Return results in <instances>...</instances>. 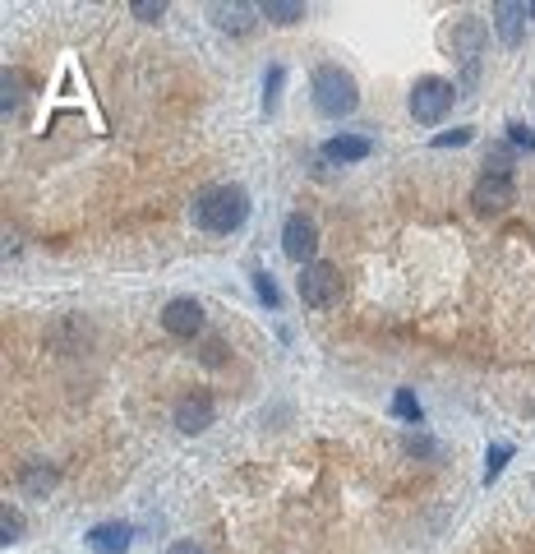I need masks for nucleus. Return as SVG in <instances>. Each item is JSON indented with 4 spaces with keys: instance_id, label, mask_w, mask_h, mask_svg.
I'll use <instances>...</instances> for the list:
<instances>
[{
    "instance_id": "obj_1",
    "label": "nucleus",
    "mask_w": 535,
    "mask_h": 554,
    "mask_svg": "<svg viewBox=\"0 0 535 554\" xmlns=\"http://www.w3.org/2000/svg\"><path fill=\"white\" fill-rule=\"evenodd\" d=\"M250 217V194L245 185H208V190L194 194V222L213 236H231V231L245 227Z\"/></svg>"
},
{
    "instance_id": "obj_2",
    "label": "nucleus",
    "mask_w": 535,
    "mask_h": 554,
    "mask_svg": "<svg viewBox=\"0 0 535 554\" xmlns=\"http://www.w3.org/2000/svg\"><path fill=\"white\" fill-rule=\"evenodd\" d=\"M310 97L314 111L328 116V121H342V116H351L360 107V88L351 79V70H342V65H319L310 74Z\"/></svg>"
},
{
    "instance_id": "obj_3",
    "label": "nucleus",
    "mask_w": 535,
    "mask_h": 554,
    "mask_svg": "<svg viewBox=\"0 0 535 554\" xmlns=\"http://www.w3.org/2000/svg\"><path fill=\"white\" fill-rule=\"evenodd\" d=\"M457 97H462V88L452 84V79L425 74V79H416V88H411V116H416L420 125H439L443 116L452 111Z\"/></svg>"
},
{
    "instance_id": "obj_4",
    "label": "nucleus",
    "mask_w": 535,
    "mask_h": 554,
    "mask_svg": "<svg viewBox=\"0 0 535 554\" xmlns=\"http://www.w3.org/2000/svg\"><path fill=\"white\" fill-rule=\"evenodd\" d=\"M296 291L310 310H328V305L342 301V273H337V264H328V259H314V264L300 268Z\"/></svg>"
},
{
    "instance_id": "obj_5",
    "label": "nucleus",
    "mask_w": 535,
    "mask_h": 554,
    "mask_svg": "<svg viewBox=\"0 0 535 554\" xmlns=\"http://www.w3.org/2000/svg\"><path fill=\"white\" fill-rule=\"evenodd\" d=\"M282 254L291 264H314V254H319V222L310 213H291L282 222Z\"/></svg>"
},
{
    "instance_id": "obj_6",
    "label": "nucleus",
    "mask_w": 535,
    "mask_h": 554,
    "mask_svg": "<svg viewBox=\"0 0 535 554\" xmlns=\"http://www.w3.org/2000/svg\"><path fill=\"white\" fill-rule=\"evenodd\" d=\"M471 204H476V213L499 217L517 204V185H512V176H489L485 171V176L471 185Z\"/></svg>"
},
{
    "instance_id": "obj_7",
    "label": "nucleus",
    "mask_w": 535,
    "mask_h": 554,
    "mask_svg": "<svg viewBox=\"0 0 535 554\" xmlns=\"http://www.w3.org/2000/svg\"><path fill=\"white\" fill-rule=\"evenodd\" d=\"M485 42H489V24H485V19H476V14H457V19H452V28H448L452 56H462L466 65H476V56L485 51Z\"/></svg>"
},
{
    "instance_id": "obj_8",
    "label": "nucleus",
    "mask_w": 535,
    "mask_h": 554,
    "mask_svg": "<svg viewBox=\"0 0 535 554\" xmlns=\"http://www.w3.org/2000/svg\"><path fill=\"white\" fill-rule=\"evenodd\" d=\"M213 416H217V402H213V393H203V388L185 393V398L176 402V411H171V421H176L180 434H203L213 425Z\"/></svg>"
},
{
    "instance_id": "obj_9",
    "label": "nucleus",
    "mask_w": 535,
    "mask_h": 554,
    "mask_svg": "<svg viewBox=\"0 0 535 554\" xmlns=\"http://www.w3.org/2000/svg\"><path fill=\"white\" fill-rule=\"evenodd\" d=\"M162 328H167L171 338H199L203 333V305L194 301V296H176V301H167V310H162Z\"/></svg>"
},
{
    "instance_id": "obj_10",
    "label": "nucleus",
    "mask_w": 535,
    "mask_h": 554,
    "mask_svg": "<svg viewBox=\"0 0 535 554\" xmlns=\"http://www.w3.org/2000/svg\"><path fill=\"white\" fill-rule=\"evenodd\" d=\"M526 5H517V0H499L494 10H489V24H494V33H499L503 47H522L526 37Z\"/></svg>"
},
{
    "instance_id": "obj_11",
    "label": "nucleus",
    "mask_w": 535,
    "mask_h": 554,
    "mask_svg": "<svg viewBox=\"0 0 535 554\" xmlns=\"http://www.w3.org/2000/svg\"><path fill=\"white\" fill-rule=\"evenodd\" d=\"M208 19H213L222 33L245 37L259 24V5H245V0H231V5H208Z\"/></svg>"
},
{
    "instance_id": "obj_12",
    "label": "nucleus",
    "mask_w": 535,
    "mask_h": 554,
    "mask_svg": "<svg viewBox=\"0 0 535 554\" xmlns=\"http://www.w3.org/2000/svg\"><path fill=\"white\" fill-rule=\"evenodd\" d=\"M319 153H323V162H333V167H351V162H365V157L374 153V144H369L365 134H333Z\"/></svg>"
},
{
    "instance_id": "obj_13",
    "label": "nucleus",
    "mask_w": 535,
    "mask_h": 554,
    "mask_svg": "<svg viewBox=\"0 0 535 554\" xmlns=\"http://www.w3.org/2000/svg\"><path fill=\"white\" fill-rule=\"evenodd\" d=\"M134 545V527L130 522H97L88 531V550L93 554H125Z\"/></svg>"
},
{
    "instance_id": "obj_14",
    "label": "nucleus",
    "mask_w": 535,
    "mask_h": 554,
    "mask_svg": "<svg viewBox=\"0 0 535 554\" xmlns=\"http://www.w3.org/2000/svg\"><path fill=\"white\" fill-rule=\"evenodd\" d=\"M56 485H60L56 462H24V471H19V490H24L28 499H47Z\"/></svg>"
},
{
    "instance_id": "obj_15",
    "label": "nucleus",
    "mask_w": 535,
    "mask_h": 554,
    "mask_svg": "<svg viewBox=\"0 0 535 554\" xmlns=\"http://www.w3.org/2000/svg\"><path fill=\"white\" fill-rule=\"evenodd\" d=\"M402 453H406V458H416V462H439L443 458V444H439V439H429L425 430H411L402 439Z\"/></svg>"
},
{
    "instance_id": "obj_16",
    "label": "nucleus",
    "mask_w": 535,
    "mask_h": 554,
    "mask_svg": "<svg viewBox=\"0 0 535 554\" xmlns=\"http://www.w3.org/2000/svg\"><path fill=\"white\" fill-rule=\"evenodd\" d=\"M259 14L268 24H296V19H305V5L300 0H263Z\"/></svg>"
},
{
    "instance_id": "obj_17",
    "label": "nucleus",
    "mask_w": 535,
    "mask_h": 554,
    "mask_svg": "<svg viewBox=\"0 0 535 554\" xmlns=\"http://www.w3.org/2000/svg\"><path fill=\"white\" fill-rule=\"evenodd\" d=\"M393 411L402 416L406 425H416V430L425 425V407L416 402V393H411V388H397V393H393Z\"/></svg>"
},
{
    "instance_id": "obj_18",
    "label": "nucleus",
    "mask_w": 535,
    "mask_h": 554,
    "mask_svg": "<svg viewBox=\"0 0 535 554\" xmlns=\"http://www.w3.org/2000/svg\"><path fill=\"white\" fill-rule=\"evenodd\" d=\"M282 84H286V70L282 65H268V74H263V111L273 116L277 102H282Z\"/></svg>"
},
{
    "instance_id": "obj_19",
    "label": "nucleus",
    "mask_w": 535,
    "mask_h": 554,
    "mask_svg": "<svg viewBox=\"0 0 535 554\" xmlns=\"http://www.w3.org/2000/svg\"><path fill=\"white\" fill-rule=\"evenodd\" d=\"M24 541V513L19 508H0V545H19Z\"/></svg>"
},
{
    "instance_id": "obj_20",
    "label": "nucleus",
    "mask_w": 535,
    "mask_h": 554,
    "mask_svg": "<svg viewBox=\"0 0 535 554\" xmlns=\"http://www.w3.org/2000/svg\"><path fill=\"white\" fill-rule=\"evenodd\" d=\"M0 88H5V97H0V111L10 116V111L24 102V74H19V70H5V74H0Z\"/></svg>"
},
{
    "instance_id": "obj_21",
    "label": "nucleus",
    "mask_w": 535,
    "mask_h": 554,
    "mask_svg": "<svg viewBox=\"0 0 535 554\" xmlns=\"http://www.w3.org/2000/svg\"><path fill=\"white\" fill-rule=\"evenodd\" d=\"M508 458H512V444H489V453H485V485L499 481L503 467H508Z\"/></svg>"
},
{
    "instance_id": "obj_22",
    "label": "nucleus",
    "mask_w": 535,
    "mask_h": 554,
    "mask_svg": "<svg viewBox=\"0 0 535 554\" xmlns=\"http://www.w3.org/2000/svg\"><path fill=\"white\" fill-rule=\"evenodd\" d=\"M485 171L489 176H512V144H494L485 153Z\"/></svg>"
},
{
    "instance_id": "obj_23",
    "label": "nucleus",
    "mask_w": 535,
    "mask_h": 554,
    "mask_svg": "<svg viewBox=\"0 0 535 554\" xmlns=\"http://www.w3.org/2000/svg\"><path fill=\"white\" fill-rule=\"evenodd\" d=\"M254 291H259V301L268 305V310H277V305H282V291H277L273 273H263V268H254Z\"/></svg>"
},
{
    "instance_id": "obj_24",
    "label": "nucleus",
    "mask_w": 535,
    "mask_h": 554,
    "mask_svg": "<svg viewBox=\"0 0 535 554\" xmlns=\"http://www.w3.org/2000/svg\"><path fill=\"white\" fill-rule=\"evenodd\" d=\"M130 14H134V19H143V24H157V19L167 14V0H134Z\"/></svg>"
},
{
    "instance_id": "obj_25",
    "label": "nucleus",
    "mask_w": 535,
    "mask_h": 554,
    "mask_svg": "<svg viewBox=\"0 0 535 554\" xmlns=\"http://www.w3.org/2000/svg\"><path fill=\"white\" fill-rule=\"evenodd\" d=\"M508 144L512 148H526V153H535V130H531V125H522V121H512L508 125Z\"/></svg>"
},
{
    "instance_id": "obj_26",
    "label": "nucleus",
    "mask_w": 535,
    "mask_h": 554,
    "mask_svg": "<svg viewBox=\"0 0 535 554\" xmlns=\"http://www.w3.org/2000/svg\"><path fill=\"white\" fill-rule=\"evenodd\" d=\"M471 139H476V130H471V125H462V130H452V134H439V139H434V148H462V144H471Z\"/></svg>"
},
{
    "instance_id": "obj_27",
    "label": "nucleus",
    "mask_w": 535,
    "mask_h": 554,
    "mask_svg": "<svg viewBox=\"0 0 535 554\" xmlns=\"http://www.w3.org/2000/svg\"><path fill=\"white\" fill-rule=\"evenodd\" d=\"M222 338H208V342H203V365H222Z\"/></svg>"
},
{
    "instance_id": "obj_28",
    "label": "nucleus",
    "mask_w": 535,
    "mask_h": 554,
    "mask_svg": "<svg viewBox=\"0 0 535 554\" xmlns=\"http://www.w3.org/2000/svg\"><path fill=\"white\" fill-rule=\"evenodd\" d=\"M167 554H208V550H203L199 541H176V545H171Z\"/></svg>"
},
{
    "instance_id": "obj_29",
    "label": "nucleus",
    "mask_w": 535,
    "mask_h": 554,
    "mask_svg": "<svg viewBox=\"0 0 535 554\" xmlns=\"http://www.w3.org/2000/svg\"><path fill=\"white\" fill-rule=\"evenodd\" d=\"M526 14H531V19H535V0H531V5H526Z\"/></svg>"
}]
</instances>
